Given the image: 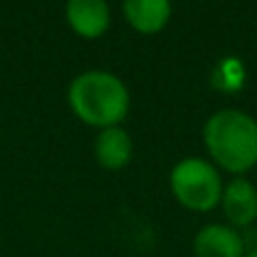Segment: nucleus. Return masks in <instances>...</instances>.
<instances>
[{
    "label": "nucleus",
    "instance_id": "f257e3e1",
    "mask_svg": "<svg viewBox=\"0 0 257 257\" xmlns=\"http://www.w3.org/2000/svg\"><path fill=\"white\" fill-rule=\"evenodd\" d=\"M203 142L219 167L244 174L257 165V122L248 113L223 108L203 126Z\"/></svg>",
    "mask_w": 257,
    "mask_h": 257
},
{
    "label": "nucleus",
    "instance_id": "f03ea898",
    "mask_svg": "<svg viewBox=\"0 0 257 257\" xmlns=\"http://www.w3.org/2000/svg\"><path fill=\"white\" fill-rule=\"evenodd\" d=\"M68 102L75 115L90 126H117L128 113V90L111 72L88 70L70 84Z\"/></svg>",
    "mask_w": 257,
    "mask_h": 257
},
{
    "label": "nucleus",
    "instance_id": "7ed1b4c3",
    "mask_svg": "<svg viewBox=\"0 0 257 257\" xmlns=\"http://www.w3.org/2000/svg\"><path fill=\"white\" fill-rule=\"evenodd\" d=\"M172 194L192 212H210L221 203L223 185L219 172L201 158H185L169 174Z\"/></svg>",
    "mask_w": 257,
    "mask_h": 257
},
{
    "label": "nucleus",
    "instance_id": "20e7f679",
    "mask_svg": "<svg viewBox=\"0 0 257 257\" xmlns=\"http://www.w3.org/2000/svg\"><path fill=\"white\" fill-rule=\"evenodd\" d=\"M66 18L81 39H99L108 30L111 12L106 0H68Z\"/></svg>",
    "mask_w": 257,
    "mask_h": 257
},
{
    "label": "nucleus",
    "instance_id": "39448f33",
    "mask_svg": "<svg viewBox=\"0 0 257 257\" xmlns=\"http://www.w3.org/2000/svg\"><path fill=\"white\" fill-rule=\"evenodd\" d=\"M196 257H244V239L232 226L210 223L203 226L194 237Z\"/></svg>",
    "mask_w": 257,
    "mask_h": 257
},
{
    "label": "nucleus",
    "instance_id": "423d86ee",
    "mask_svg": "<svg viewBox=\"0 0 257 257\" xmlns=\"http://www.w3.org/2000/svg\"><path fill=\"white\" fill-rule=\"evenodd\" d=\"M221 205L226 219L235 228H246L257 219V190L250 181L237 176L223 187Z\"/></svg>",
    "mask_w": 257,
    "mask_h": 257
},
{
    "label": "nucleus",
    "instance_id": "0eeeda50",
    "mask_svg": "<svg viewBox=\"0 0 257 257\" xmlns=\"http://www.w3.org/2000/svg\"><path fill=\"white\" fill-rule=\"evenodd\" d=\"M124 16L128 25L140 34H156L169 23V0H124Z\"/></svg>",
    "mask_w": 257,
    "mask_h": 257
},
{
    "label": "nucleus",
    "instance_id": "6e6552de",
    "mask_svg": "<svg viewBox=\"0 0 257 257\" xmlns=\"http://www.w3.org/2000/svg\"><path fill=\"white\" fill-rule=\"evenodd\" d=\"M133 154V142L131 136L120 126H108L102 128L95 142V156L97 163L106 169H122L131 160Z\"/></svg>",
    "mask_w": 257,
    "mask_h": 257
},
{
    "label": "nucleus",
    "instance_id": "1a4fd4ad",
    "mask_svg": "<svg viewBox=\"0 0 257 257\" xmlns=\"http://www.w3.org/2000/svg\"><path fill=\"white\" fill-rule=\"evenodd\" d=\"M244 257H257V248H255V250H250V253H246Z\"/></svg>",
    "mask_w": 257,
    "mask_h": 257
}]
</instances>
